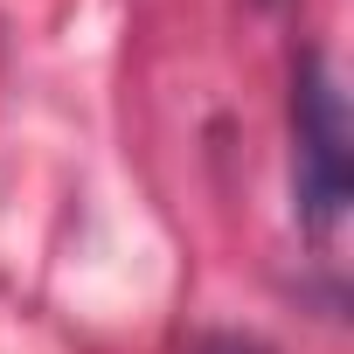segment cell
Wrapping results in <instances>:
<instances>
[{
    "label": "cell",
    "instance_id": "7a4b0ae2",
    "mask_svg": "<svg viewBox=\"0 0 354 354\" xmlns=\"http://www.w3.org/2000/svg\"><path fill=\"white\" fill-rule=\"evenodd\" d=\"M202 354H264V347H250V340H209Z\"/></svg>",
    "mask_w": 354,
    "mask_h": 354
},
{
    "label": "cell",
    "instance_id": "6da1fadb",
    "mask_svg": "<svg viewBox=\"0 0 354 354\" xmlns=\"http://www.w3.org/2000/svg\"><path fill=\"white\" fill-rule=\"evenodd\" d=\"M354 188V132H347V97L326 56H306L292 70V202L306 230H333L347 216Z\"/></svg>",
    "mask_w": 354,
    "mask_h": 354
}]
</instances>
